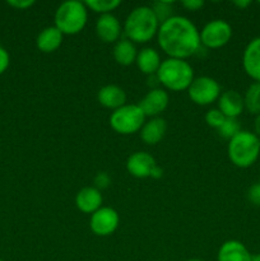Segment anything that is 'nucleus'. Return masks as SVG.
<instances>
[{"label":"nucleus","mask_w":260,"mask_h":261,"mask_svg":"<svg viewBox=\"0 0 260 261\" xmlns=\"http://www.w3.org/2000/svg\"><path fill=\"white\" fill-rule=\"evenodd\" d=\"M33 4H35V0H8V5L19 10L28 9Z\"/></svg>","instance_id":"29"},{"label":"nucleus","mask_w":260,"mask_h":261,"mask_svg":"<svg viewBox=\"0 0 260 261\" xmlns=\"http://www.w3.org/2000/svg\"><path fill=\"white\" fill-rule=\"evenodd\" d=\"M259 4H260V2H259Z\"/></svg>","instance_id":"39"},{"label":"nucleus","mask_w":260,"mask_h":261,"mask_svg":"<svg viewBox=\"0 0 260 261\" xmlns=\"http://www.w3.org/2000/svg\"><path fill=\"white\" fill-rule=\"evenodd\" d=\"M245 109L252 115L260 114V83L254 82L250 84L244 96Z\"/></svg>","instance_id":"22"},{"label":"nucleus","mask_w":260,"mask_h":261,"mask_svg":"<svg viewBox=\"0 0 260 261\" xmlns=\"http://www.w3.org/2000/svg\"><path fill=\"white\" fill-rule=\"evenodd\" d=\"M84 4L87 8L96 13H101L102 15L110 14L112 10H115L121 4V2L120 0H87Z\"/></svg>","instance_id":"23"},{"label":"nucleus","mask_w":260,"mask_h":261,"mask_svg":"<svg viewBox=\"0 0 260 261\" xmlns=\"http://www.w3.org/2000/svg\"><path fill=\"white\" fill-rule=\"evenodd\" d=\"M240 132H241V124H240L239 119H235V117H226L222 126L218 129V134L228 140L236 137Z\"/></svg>","instance_id":"24"},{"label":"nucleus","mask_w":260,"mask_h":261,"mask_svg":"<svg viewBox=\"0 0 260 261\" xmlns=\"http://www.w3.org/2000/svg\"><path fill=\"white\" fill-rule=\"evenodd\" d=\"M137 48L135 45L127 38L117 41L114 47V58L117 64L122 66H129L137 60Z\"/></svg>","instance_id":"21"},{"label":"nucleus","mask_w":260,"mask_h":261,"mask_svg":"<svg viewBox=\"0 0 260 261\" xmlns=\"http://www.w3.org/2000/svg\"><path fill=\"white\" fill-rule=\"evenodd\" d=\"M97 99L103 107L110 110H117L120 107L125 106L126 102V93L122 88L115 84L102 87L97 94Z\"/></svg>","instance_id":"17"},{"label":"nucleus","mask_w":260,"mask_h":261,"mask_svg":"<svg viewBox=\"0 0 260 261\" xmlns=\"http://www.w3.org/2000/svg\"><path fill=\"white\" fill-rule=\"evenodd\" d=\"M188 94L194 103L199 106H208L218 101L221 96V87L216 79L211 76L194 78L193 83L188 88Z\"/></svg>","instance_id":"7"},{"label":"nucleus","mask_w":260,"mask_h":261,"mask_svg":"<svg viewBox=\"0 0 260 261\" xmlns=\"http://www.w3.org/2000/svg\"><path fill=\"white\" fill-rule=\"evenodd\" d=\"M251 257L247 247L237 240L224 242L217 254V261H251Z\"/></svg>","instance_id":"16"},{"label":"nucleus","mask_w":260,"mask_h":261,"mask_svg":"<svg viewBox=\"0 0 260 261\" xmlns=\"http://www.w3.org/2000/svg\"><path fill=\"white\" fill-rule=\"evenodd\" d=\"M183 5L188 10H193V12H195V10L200 9V8L203 7L204 2H201V0H185V2H183Z\"/></svg>","instance_id":"31"},{"label":"nucleus","mask_w":260,"mask_h":261,"mask_svg":"<svg viewBox=\"0 0 260 261\" xmlns=\"http://www.w3.org/2000/svg\"><path fill=\"white\" fill-rule=\"evenodd\" d=\"M232 27L223 19L211 20L200 32V42L208 48H219L229 42Z\"/></svg>","instance_id":"8"},{"label":"nucleus","mask_w":260,"mask_h":261,"mask_svg":"<svg viewBox=\"0 0 260 261\" xmlns=\"http://www.w3.org/2000/svg\"><path fill=\"white\" fill-rule=\"evenodd\" d=\"M162 173H163L162 168H160V167H158V166H155L154 170H153V172H152V176H150V177L160 178V177H162Z\"/></svg>","instance_id":"34"},{"label":"nucleus","mask_w":260,"mask_h":261,"mask_svg":"<svg viewBox=\"0 0 260 261\" xmlns=\"http://www.w3.org/2000/svg\"><path fill=\"white\" fill-rule=\"evenodd\" d=\"M251 261H260V252H259V254H256V255H252Z\"/></svg>","instance_id":"35"},{"label":"nucleus","mask_w":260,"mask_h":261,"mask_svg":"<svg viewBox=\"0 0 260 261\" xmlns=\"http://www.w3.org/2000/svg\"><path fill=\"white\" fill-rule=\"evenodd\" d=\"M102 194L94 186H86L75 196V205L86 214H93L102 206Z\"/></svg>","instance_id":"14"},{"label":"nucleus","mask_w":260,"mask_h":261,"mask_svg":"<svg viewBox=\"0 0 260 261\" xmlns=\"http://www.w3.org/2000/svg\"><path fill=\"white\" fill-rule=\"evenodd\" d=\"M155 166L154 158L147 152L133 153L126 161L127 172L137 178L150 177Z\"/></svg>","instance_id":"11"},{"label":"nucleus","mask_w":260,"mask_h":261,"mask_svg":"<svg viewBox=\"0 0 260 261\" xmlns=\"http://www.w3.org/2000/svg\"><path fill=\"white\" fill-rule=\"evenodd\" d=\"M88 10L84 3L78 0H69L59 5L55 12L54 22L55 27L63 35H76L87 24Z\"/></svg>","instance_id":"5"},{"label":"nucleus","mask_w":260,"mask_h":261,"mask_svg":"<svg viewBox=\"0 0 260 261\" xmlns=\"http://www.w3.org/2000/svg\"><path fill=\"white\" fill-rule=\"evenodd\" d=\"M135 63L142 73L147 75H155L162 61H161L160 54L154 48L145 47L140 50V53H138Z\"/></svg>","instance_id":"20"},{"label":"nucleus","mask_w":260,"mask_h":261,"mask_svg":"<svg viewBox=\"0 0 260 261\" xmlns=\"http://www.w3.org/2000/svg\"><path fill=\"white\" fill-rule=\"evenodd\" d=\"M168 102H170V97L165 89L153 88L143 97L138 106L142 109L145 117H157L167 109Z\"/></svg>","instance_id":"10"},{"label":"nucleus","mask_w":260,"mask_h":261,"mask_svg":"<svg viewBox=\"0 0 260 261\" xmlns=\"http://www.w3.org/2000/svg\"><path fill=\"white\" fill-rule=\"evenodd\" d=\"M186 261H203V260H200V259H189V260H186Z\"/></svg>","instance_id":"36"},{"label":"nucleus","mask_w":260,"mask_h":261,"mask_svg":"<svg viewBox=\"0 0 260 261\" xmlns=\"http://www.w3.org/2000/svg\"><path fill=\"white\" fill-rule=\"evenodd\" d=\"M145 122V115L138 105H125L110 116V125L116 133L130 135L139 132Z\"/></svg>","instance_id":"6"},{"label":"nucleus","mask_w":260,"mask_h":261,"mask_svg":"<svg viewBox=\"0 0 260 261\" xmlns=\"http://www.w3.org/2000/svg\"><path fill=\"white\" fill-rule=\"evenodd\" d=\"M158 45L170 58L185 59L196 54L200 48V32L189 18L172 15L161 23L157 32Z\"/></svg>","instance_id":"1"},{"label":"nucleus","mask_w":260,"mask_h":261,"mask_svg":"<svg viewBox=\"0 0 260 261\" xmlns=\"http://www.w3.org/2000/svg\"><path fill=\"white\" fill-rule=\"evenodd\" d=\"M227 154L236 167H251L260 154L259 137L247 130H241L228 142Z\"/></svg>","instance_id":"4"},{"label":"nucleus","mask_w":260,"mask_h":261,"mask_svg":"<svg viewBox=\"0 0 260 261\" xmlns=\"http://www.w3.org/2000/svg\"><path fill=\"white\" fill-rule=\"evenodd\" d=\"M218 110L226 117L237 119L245 110L244 97L239 92L233 91V89H228V91L223 92L219 96Z\"/></svg>","instance_id":"15"},{"label":"nucleus","mask_w":260,"mask_h":261,"mask_svg":"<svg viewBox=\"0 0 260 261\" xmlns=\"http://www.w3.org/2000/svg\"><path fill=\"white\" fill-rule=\"evenodd\" d=\"M158 83L173 92L185 91L194 81V70L190 64L181 59L168 58L162 61L157 74Z\"/></svg>","instance_id":"3"},{"label":"nucleus","mask_w":260,"mask_h":261,"mask_svg":"<svg viewBox=\"0 0 260 261\" xmlns=\"http://www.w3.org/2000/svg\"><path fill=\"white\" fill-rule=\"evenodd\" d=\"M121 24L114 14H102L96 22V33L101 41L112 43L119 41L121 35Z\"/></svg>","instance_id":"13"},{"label":"nucleus","mask_w":260,"mask_h":261,"mask_svg":"<svg viewBox=\"0 0 260 261\" xmlns=\"http://www.w3.org/2000/svg\"><path fill=\"white\" fill-rule=\"evenodd\" d=\"M259 143H260V138H259Z\"/></svg>","instance_id":"38"},{"label":"nucleus","mask_w":260,"mask_h":261,"mask_svg":"<svg viewBox=\"0 0 260 261\" xmlns=\"http://www.w3.org/2000/svg\"><path fill=\"white\" fill-rule=\"evenodd\" d=\"M120 217L115 209L110 206H101L91 216L89 227L97 236L106 237L114 233L119 227Z\"/></svg>","instance_id":"9"},{"label":"nucleus","mask_w":260,"mask_h":261,"mask_svg":"<svg viewBox=\"0 0 260 261\" xmlns=\"http://www.w3.org/2000/svg\"><path fill=\"white\" fill-rule=\"evenodd\" d=\"M242 66L250 78L260 83V36L252 38L245 47Z\"/></svg>","instance_id":"12"},{"label":"nucleus","mask_w":260,"mask_h":261,"mask_svg":"<svg viewBox=\"0 0 260 261\" xmlns=\"http://www.w3.org/2000/svg\"><path fill=\"white\" fill-rule=\"evenodd\" d=\"M160 22L147 5L137 7L127 15L124 24V33L127 40L137 43H145L152 40L158 32Z\"/></svg>","instance_id":"2"},{"label":"nucleus","mask_w":260,"mask_h":261,"mask_svg":"<svg viewBox=\"0 0 260 261\" xmlns=\"http://www.w3.org/2000/svg\"><path fill=\"white\" fill-rule=\"evenodd\" d=\"M233 4L239 7L240 9H245V8H247L251 4V2L250 0H236V2H233Z\"/></svg>","instance_id":"33"},{"label":"nucleus","mask_w":260,"mask_h":261,"mask_svg":"<svg viewBox=\"0 0 260 261\" xmlns=\"http://www.w3.org/2000/svg\"><path fill=\"white\" fill-rule=\"evenodd\" d=\"M172 5H173L172 2L160 0V2L153 3V5L150 8H152L153 13H154L155 17H157L158 22L163 23L172 17V12H173Z\"/></svg>","instance_id":"25"},{"label":"nucleus","mask_w":260,"mask_h":261,"mask_svg":"<svg viewBox=\"0 0 260 261\" xmlns=\"http://www.w3.org/2000/svg\"><path fill=\"white\" fill-rule=\"evenodd\" d=\"M63 37L64 35L55 25H53V27H46L37 36L36 45H37L40 51H42L45 54H50L60 47L61 43H63Z\"/></svg>","instance_id":"19"},{"label":"nucleus","mask_w":260,"mask_h":261,"mask_svg":"<svg viewBox=\"0 0 260 261\" xmlns=\"http://www.w3.org/2000/svg\"><path fill=\"white\" fill-rule=\"evenodd\" d=\"M9 63H10L9 53H8L4 47L0 46V75L7 70L8 66H9Z\"/></svg>","instance_id":"30"},{"label":"nucleus","mask_w":260,"mask_h":261,"mask_svg":"<svg viewBox=\"0 0 260 261\" xmlns=\"http://www.w3.org/2000/svg\"><path fill=\"white\" fill-rule=\"evenodd\" d=\"M224 119H226V116H224V115L222 114L218 109H212L205 114L206 125L211 127H213V129H217V130L222 126Z\"/></svg>","instance_id":"26"},{"label":"nucleus","mask_w":260,"mask_h":261,"mask_svg":"<svg viewBox=\"0 0 260 261\" xmlns=\"http://www.w3.org/2000/svg\"><path fill=\"white\" fill-rule=\"evenodd\" d=\"M167 132V124L161 117H153L149 121L144 122L140 129V138L148 145H155L163 139Z\"/></svg>","instance_id":"18"},{"label":"nucleus","mask_w":260,"mask_h":261,"mask_svg":"<svg viewBox=\"0 0 260 261\" xmlns=\"http://www.w3.org/2000/svg\"><path fill=\"white\" fill-rule=\"evenodd\" d=\"M110 182H111V180H110L109 175H107L106 172H99L97 173V176L94 177V188L98 189L99 191L102 190V189H106L107 186L110 185Z\"/></svg>","instance_id":"28"},{"label":"nucleus","mask_w":260,"mask_h":261,"mask_svg":"<svg viewBox=\"0 0 260 261\" xmlns=\"http://www.w3.org/2000/svg\"><path fill=\"white\" fill-rule=\"evenodd\" d=\"M254 134L260 138V114L256 115L254 121Z\"/></svg>","instance_id":"32"},{"label":"nucleus","mask_w":260,"mask_h":261,"mask_svg":"<svg viewBox=\"0 0 260 261\" xmlns=\"http://www.w3.org/2000/svg\"><path fill=\"white\" fill-rule=\"evenodd\" d=\"M0 261H4V260H2V259H0Z\"/></svg>","instance_id":"37"},{"label":"nucleus","mask_w":260,"mask_h":261,"mask_svg":"<svg viewBox=\"0 0 260 261\" xmlns=\"http://www.w3.org/2000/svg\"><path fill=\"white\" fill-rule=\"evenodd\" d=\"M247 199H249L251 204L260 206V178L249 188V190H247Z\"/></svg>","instance_id":"27"}]
</instances>
